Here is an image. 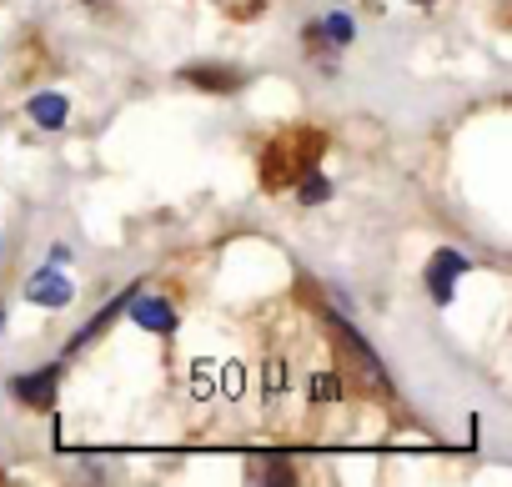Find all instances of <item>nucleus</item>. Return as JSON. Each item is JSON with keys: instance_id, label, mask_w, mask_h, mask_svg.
Wrapping results in <instances>:
<instances>
[{"instance_id": "nucleus-3", "label": "nucleus", "mask_w": 512, "mask_h": 487, "mask_svg": "<svg viewBox=\"0 0 512 487\" xmlns=\"http://www.w3.org/2000/svg\"><path fill=\"white\" fill-rule=\"evenodd\" d=\"M131 322L136 327H146V332H156V337H171L176 332V307L166 302V297H141V292H131Z\"/></svg>"}, {"instance_id": "nucleus-2", "label": "nucleus", "mask_w": 512, "mask_h": 487, "mask_svg": "<svg viewBox=\"0 0 512 487\" xmlns=\"http://www.w3.org/2000/svg\"><path fill=\"white\" fill-rule=\"evenodd\" d=\"M462 272H467V257L462 252H432V262H427V292H432V302L447 307Z\"/></svg>"}, {"instance_id": "nucleus-7", "label": "nucleus", "mask_w": 512, "mask_h": 487, "mask_svg": "<svg viewBox=\"0 0 512 487\" xmlns=\"http://www.w3.org/2000/svg\"><path fill=\"white\" fill-rule=\"evenodd\" d=\"M181 76H186L191 86H201V91H236V86H241V76L226 71V66H186Z\"/></svg>"}, {"instance_id": "nucleus-12", "label": "nucleus", "mask_w": 512, "mask_h": 487, "mask_svg": "<svg viewBox=\"0 0 512 487\" xmlns=\"http://www.w3.org/2000/svg\"><path fill=\"white\" fill-rule=\"evenodd\" d=\"M216 377H221V387H216L221 397H241V382H246V377H241V367H236V362L216 367Z\"/></svg>"}, {"instance_id": "nucleus-16", "label": "nucleus", "mask_w": 512, "mask_h": 487, "mask_svg": "<svg viewBox=\"0 0 512 487\" xmlns=\"http://www.w3.org/2000/svg\"><path fill=\"white\" fill-rule=\"evenodd\" d=\"M412 6H432V0H412Z\"/></svg>"}, {"instance_id": "nucleus-15", "label": "nucleus", "mask_w": 512, "mask_h": 487, "mask_svg": "<svg viewBox=\"0 0 512 487\" xmlns=\"http://www.w3.org/2000/svg\"><path fill=\"white\" fill-rule=\"evenodd\" d=\"M0 327H6V307H0Z\"/></svg>"}, {"instance_id": "nucleus-8", "label": "nucleus", "mask_w": 512, "mask_h": 487, "mask_svg": "<svg viewBox=\"0 0 512 487\" xmlns=\"http://www.w3.org/2000/svg\"><path fill=\"white\" fill-rule=\"evenodd\" d=\"M347 392H342V377L337 372H317V377H307V402H317V407H332V402H342Z\"/></svg>"}, {"instance_id": "nucleus-1", "label": "nucleus", "mask_w": 512, "mask_h": 487, "mask_svg": "<svg viewBox=\"0 0 512 487\" xmlns=\"http://www.w3.org/2000/svg\"><path fill=\"white\" fill-rule=\"evenodd\" d=\"M71 297H76V282L61 272V262L56 267H41L26 282V302H36V307H71Z\"/></svg>"}, {"instance_id": "nucleus-5", "label": "nucleus", "mask_w": 512, "mask_h": 487, "mask_svg": "<svg viewBox=\"0 0 512 487\" xmlns=\"http://www.w3.org/2000/svg\"><path fill=\"white\" fill-rule=\"evenodd\" d=\"M131 292H136V287H126L121 297H111V302H106V307H101V312H96V317H91V322H86V327H81L76 337H71V347H66V357H71V352H81L86 342H96V337H101V332H106V327H111V322H116L121 312H126V302H131Z\"/></svg>"}, {"instance_id": "nucleus-14", "label": "nucleus", "mask_w": 512, "mask_h": 487, "mask_svg": "<svg viewBox=\"0 0 512 487\" xmlns=\"http://www.w3.org/2000/svg\"><path fill=\"white\" fill-rule=\"evenodd\" d=\"M282 387H287V367H282V362H272V367H267V402H277V397H282Z\"/></svg>"}, {"instance_id": "nucleus-6", "label": "nucleus", "mask_w": 512, "mask_h": 487, "mask_svg": "<svg viewBox=\"0 0 512 487\" xmlns=\"http://www.w3.org/2000/svg\"><path fill=\"white\" fill-rule=\"evenodd\" d=\"M31 121L41 126V131H61L66 126V116H71V106H66V96H56V91H41V96H31Z\"/></svg>"}, {"instance_id": "nucleus-10", "label": "nucleus", "mask_w": 512, "mask_h": 487, "mask_svg": "<svg viewBox=\"0 0 512 487\" xmlns=\"http://www.w3.org/2000/svg\"><path fill=\"white\" fill-rule=\"evenodd\" d=\"M317 31H322V41H327V46H347V41L357 36V26H352V16H327V21H322Z\"/></svg>"}, {"instance_id": "nucleus-13", "label": "nucleus", "mask_w": 512, "mask_h": 487, "mask_svg": "<svg viewBox=\"0 0 512 487\" xmlns=\"http://www.w3.org/2000/svg\"><path fill=\"white\" fill-rule=\"evenodd\" d=\"M211 367L216 362H196V382H191V397H211L216 387H211Z\"/></svg>"}, {"instance_id": "nucleus-11", "label": "nucleus", "mask_w": 512, "mask_h": 487, "mask_svg": "<svg viewBox=\"0 0 512 487\" xmlns=\"http://www.w3.org/2000/svg\"><path fill=\"white\" fill-rule=\"evenodd\" d=\"M297 186H302V201H307V206H312V201H327V196H332L327 176H317V171H302V176H297Z\"/></svg>"}, {"instance_id": "nucleus-9", "label": "nucleus", "mask_w": 512, "mask_h": 487, "mask_svg": "<svg viewBox=\"0 0 512 487\" xmlns=\"http://www.w3.org/2000/svg\"><path fill=\"white\" fill-rule=\"evenodd\" d=\"M251 477H256V482H297L292 462H282V457H262V462H251Z\"/></svg>"}, {"instance_id": "nucleus-4", "label": "nucleus", "mask_w": 512, "mask_h": 487, "mask_svg": "<svg viewBox=\"0 0 512 487\" xmlns=\"http://www.w3.org/2000/svg\"><path fill=\"white\" fill-rule=\"evenodd\" d=\"M56 387H61V362H51V367H41V372L11 382L16 402H26V407H51V402H56Z\"/></svg>"}]
</instances>
